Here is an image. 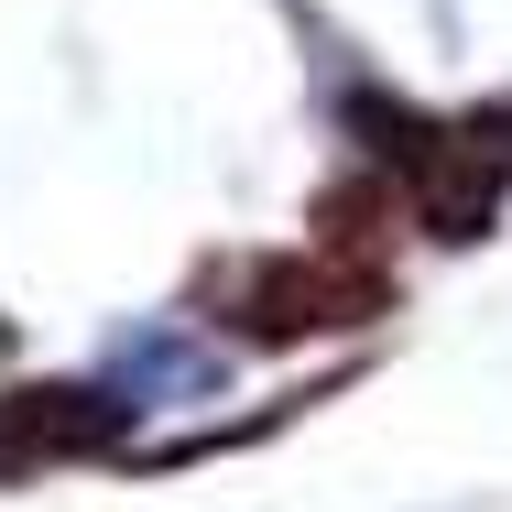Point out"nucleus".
I'll return each instance as SVG.
<instances>
[{"label": "nucleus", "instance_id": "nucleus-2", "mask_svg": "<svg viewBox=\"0 0 512 512\" xmlns=\"http://www.w3.org/2000/svg\"><path fill=\"white\" fill-rule=\"evenodd\" d=\"M99 436H109L99 393H11V404H0V469L66 458V447H99Z\"/></svg>", "mask_w": 512, "mask_h": 512}, {"label": "nucleus", "instance_id": "nucleus-1", "mask_svg": "<svg viewBox=\"0 0 512 512\" xmlns=\"http://www.w3.org/2000/svg\"><path fill=\"white\" fill-rule=\"evenodd\" d=\"M251 338H316V327H371L393 316V284L360 273V262H273L251 273Z\"/></svg>", "mask_w": 512, "mask_h": 512}]
</instances>
